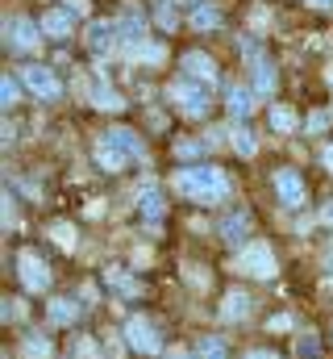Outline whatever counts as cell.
Returning <instances> with one entry per match:
<instances>
[{
  "label": "cell",
  "instance_id": "cell-1",
  "mask_svg": "<svg viewBox=\"0 0 333 359\" xmlns=\"http://www.w3.org/2000/svg\"><path fill=\"white\" fill-rule=\"evenodd\" d=\"M175 188H179L183 196L200 201V205H217V201H225V196L234 192V188H229V176H225L221 168H208V163H196V168L175 172Z\"/></svg>",
  "mask_w": 333,
  "mask_h": 359
},
{
  "label": "cell",
  "instance_id": "cell-2",
  "mask_svg": "<svg viewBox=\"0 0 333 359\" xmlns=\"http://www.w3.org/2000/svg\"><path fill=\"white\" fill-rule=\"evenodd\" d=\"M166 96L179 104L183 117H208V109H213L208 88H200V84H192V80H175V84L166 88Z\"/></svg>",
  "mask_w": 333,
  "mask_h": 359
},
{
  "label": "cell",
  "instance_id": "cell-3",
  "mask_svg": "<svg viewBox=\"0 0 333 359\" xmlns=\"http://www.w3.org/2000/svg\"><path fill=\"white\" fill-rule=\"evenodd\" d=\"M17 76H21L25 92H29V96H38V100H59V96H63V84H59V76H55L50 67L29 63V67H21Z\"/></svg>",
  "mask_w": 333,
  "mask_h": 359
},
{
  "label": "cell",
  "instance_id": "cell-4",
  "mask_svg": "<svg viewBox=\"0 0 333 359\" xmlns=\"http://www.w3.org/2000/svg\"><path fill=\"white\" fill-rule=\"evenodd\" d=\"M234 264H238V271L258 276V280H271V276H275V255H271L267 243H246V247L234 255Z\"/></svg>",
  "mask_w": 333,
  "mask_h": 359
},
{
  "label": "cell",
  "instance_id": "cell-5",
  "mask_svg": "<svg viewBox=\"0 0 333 359\" xmlns=\"http://www.w3.org/2000/svg\"><path fill=\"white\" fill-rule=\"evenodd\" d=\"M4 42H8V50L29 55V50H38V42H42V25H34L29 17H8V21H4Z\"/></svg>",
  "mask_w": 333,
  "mask_h": 359
},
{
  "label": "cell",
  "instance_id": "cell-6",
  "mask_svg": "<svg viewBox=\"0 0 333 359\" xmlns=\"http://www.w3.org/2000/svg\"><path fill=\"white\" fill-rule=\"evenodd\" d=\"M125 343H129L134 351H142V355H159V351H163V339H159L155 322L142 318V313H134V318L125 322Z\"/></svg>",
  "mask_w": 333,
  "mask_h": 359
},
{
  "label": "cell",
  "instance_id": "cell-7",
  "mask_svg": "<svg viewBox=\"0 0 333 359\" xmlns=\"http://www.w3.org/2000/svg\"><path fill=\"white\" fill-rule=\"evenodd\" d=\"M17 276H21L25 292H46V288H50V268H46V259L34 255V251H21V255H17Z\"/></svg>",
  "mask_w": 333,
  "mask_h": 359
},
{
  "label": "cell",
  "instance_id": "cell-8",
  "mask_svg": "<svg viewBox=\"0 0 333 359\" xmlns=\"http://www.w3.org/2000/svg\"><path fill=\"white\" fill-rule=\"evenodd\" d=\"M179 67H183V76H187L192 84H204V88L217 84V76H221L217 63H213V55H204V50H187V55L179 59Z\"/></svg>",
  "mask_w": 333,
  "mask_h": 359
},
{
  "label": "cell",
  "instance_id": "cell-9",
  "mask_svg": "<svg viewBox=\"0 0 333 359\" xmlns=\"http://www.w3.org/2000/svg\"><path fill=\"white\" fill-rule=\"evenodd\" d=\"M217 230H221V238H225L229 247H238V251H242V247L250 243V213H242V209H238V213L221 217V226H217Z\"/></svg>",
  "mask_w": 333,
  "mask_h": 359
},
{
  "label": "cell",
  "instance_id": "cell-10",
  "mask_svg": "<svg viewBox=\"0 0 333 359\" xmlns=\"http://www.w3.org/2000/svg\"><path fill=\"white\" fill-rule=\"evenodd\" d=\"M275 192H279L283 205H304V180H300V172H292V168L275 172Z\"/></svg>",
  "mask_w": 333,
  "mask_h": 359
},
{
  "label": "cell",
  "instance_id": "cell-11",
  "mask_svg": "<svg viewBox=\"0 0 333 359\" xmlns=\"http://www.w3.org/2000/svg\"><path fill=\"white\" fill-rule=\"evenodd\" d=\"M113 42H117V21H92V25H87V46H92L96 55H108Z\"/></svg>",
  "mask_w": 333,
  "mask_h": 359
},
{
  "label": "cell",
  "instance_id": "cell-12",
  "mask_svg": "<svg viewBox=\"0 0 333 359\" xmlns=\"http://www.w3.org/2000/svg\"><path fill=\"white\" fill-rule=\"evenodd\" d=\"M117 38H125V42H142L146 38V17L142 13H134V8H125L121 17H117Z\"/></svg>",
  "mask_w": 333,
  "mask_h": 359
},
{
  "label": "cell",
  "instance_id": "cell-13",
  "mask_svg": "<svg viewBox=\"0 0 333 359\" xmlns=\"http://www.w3.org/2000/svg\"><path fill=\"white\" fill-rule=\"evenodd\" d=\"M250 292H242V288H229L225 292V301H221V318L225 322H242V318H250Z\"/></svg>",
  "mask_w": 333,
  "mask_h": 359
},
{
  "label": "cell",
  "instance_id": "cell-14",
  "mask_svg": "<svg viewBox=\"0 0 333 359\" xmlns=\"http://www.w3.org/2000/svg\"><path fill=\"white\" fill-rule=\"evenodd\" d=\"M225 109H229V117H234V121H246L250 113H254V92H246V88H238V84H234V88L225 92Z\"/></svg>",
  "mask_w": 333,
  "mask_h": 359
},
{
  "label": "cell",
  "instance_id": "cell-15",
  "mask_svg": "<svg viewBox=\"0 0 333 359\" xmlns=\"http://www.w3.org/2000/svg\"><path fill=\"white\" fill-rule=\"evenodd\" d=\"M38 25H42L46 38H67V34H71V13H67V8H50V13H42Z\"/></svg>",
  "mask_w": 333,
  "mask_h": 359
},
{
  "label": "cell",
  "instance_id": "cell-16",
  "mask_svg": "<svg viewBox=\"0 0 333 359\" xmlns=\"http://www.w3.org/2000/svg\"><path fill=\"white\" fill-rule=\"evenodd\" d=\"M96 163H100L104 172H121V168L129 163V155H121L108 138H100V142H96Z\"/></svg>",
  "mask_w": 333,
  "mask_h": 359
},
{
  "label": "cell",
  "instance_id": "cell-17",
  "mask_svg": "<svg viewBox=\"0 0 333 359\" xmlns=\"http://www.w3.org/2000/svg\"><path fill=\"white\" fill-rule=\"evenodd\" d=\"M138 209H142L146 222H159V217H163V192H159L155 184H146V188L138 192Z\"/></svg>",
  "mask_w": 333,
  "mask_h": 359
},
{
  "label": "cell",
  "instance_id": "cell-18",
  "mask_svg": "<svg viewBox=\"0 0 333 359\" xmlns=\"http://www.w3.org/2000/svg\"><path fill=\"white\" fill-rule=\"evenodd\" d=\"M104 138H108L121 155H129V159H138V155H142V142H138V134H134V130H121V126H117V130H108Z\"/></svg>",
  "mask_w": 333,
  "mask_h": 359
},
{
  "label": "cell",
  "instance_id": "cell-19",
  "mask_svg": "<svg viewBox=\"0 0 333 359\" xmlns=\"http://www.w3.org/2000/svg\"><path fill=\"white\" fill-rule=\"evenodd\" d=\"M76 318H80V305H76V301H67V297L50 301V322H55V326H71Z\"/></svg>",
  "mask_w": 333,
  "mask_h": 359
},
{
  "label": "cell",
  "instance_id": "cell-20",
  "mask_svg": "<svg viewBox=\"0 0 333 359\" xmlns=\"http://www.w3.org/2000/svg\"><path fill=\"white\" fill-rule=\"evenodd\" d=\"M229 134H234V151H238V155H246V159H250V155L258 151V134H254L250 126H242V121H238Z\"/></svg>",
  "mask_w": 333,
  "mask_h": 359
},
{
  "label": "cell",
  "instance_id": "cell-21",
  "mask_svg": "<svg viewBox=\"0 0 333 359\" xmlns=\"http://www.w3.org/2000/svg\"><path fill=\"white\" fill-rule=\"evenodd\" d=\"M254 88L258 92H275V63H267V59H254Z\"/></svg>",
  "mask_w": 333,
  "mask_h": 359
},
{
  "label": "cell",
  "instance_id": "cell-22",
  "mask_svg": "<svg viewBox=\"0 0 333 359\" xmlns=\"http://www.w3.org/2000/svg\"><path fill=\"white\" fill-rule=\"evenodd\" d=\"M192 25L196 29H217L221 25V13L213 4H192Z\"/></svg>",
  "mask_w": 333,
  "mask_h": 359
},
{
  "label": "cell",
  "instance_id": "cell-23",
  "mask_svg": "<svg viewBox=\"0 0 333 359\" xmlns=\"http://www.w3.org/2000/svg\"><path fill=\"white\" fill-rule=\"evenodd\" d=\"M300 121H296V113L288 109V104H271V130H279V134H292Z\"/></svg>",
  "mask_w": 333,
  "mask_h": 359
},
{
  "label": "cell",
  "instance_id": "cell-24",
  "mask_svg": "<svg viewBox=\"0 0 333 359\" xmlns=\"http://www.w3.org/2000/svg\"><path fill=\"white\" fill-rule=\"evenodd\" d=\"M21 355L25 359H50V339H42V334H25V339H21Z\"/></svg>",
  "mask_w": 333,
  "mask_h": 359
},
{
  "label": "cell",
  "instance_id": "cell-25",
  "mask_svg": "<svg viewBox=\"0 0 333 359\" xmlns=\"http://www.w3.org/2000/svg\"><path fill=\"white\" fill-rule=\"evenodd\" d=\"M21 88H25V84H21V76H0V104H4V109H13V104L21 100Z\"/></svg>",
  "mask_w": 333,
  "mask_h": 359
},
{
  "label": "cell",
  "instance_id": "cell-26",
  "mask_svg": "<svg viewBox=\"0 0 333 359\" xmlns=\"http://www.w3.org/2000/svg\"><path fill=\"white\" fill-rule=\"evenodd\" d=\"M196 359H229V355H225V343L221 339H200L196 343Z\"/></svg>",
  "mask_w": 333,
  "mask_h": 359
},
{
  "label": "cell",
  "instance_id": "cell-27",
  "mask_svg": "<svg viewBox=\"0 0 333 359\" xmlns=\"http://www.w3.org/2000/svg\"><path fill=\"white\" fill-rule=\"evenodd\" d=\"M96 109H108V113H117V109H125V100L108 88V84H100V88H96Z\"/></svg>",
  "mask_w": 333,
  "mask_h": 359
},
{
  "label": "cell",
  "instance_id": "cell-28",
  "mask_svg": "<svg viewBox=\"0 0 333 359\" xmlns=\"http://www.w3.org/2000/svg\"><path fill=\"white\" fill-rule=\"evenodd\" d=\"M50 238H55L63 251H71V247H76V226H67V222H55V226H50Z\"/></svg>",
  "mask_w": 333,
  "mask_h": 359
},
{
  "label": "cell",
  "instance_id": "cell-29",
  "mask_svg": "<svg viewBox=\"0 0 333 359\" xmlns=\"http://www.w3.org/2000/svg\"><path fill=\"white\" fill-rule=\"evenodd\" d=\"M108 284H113V288H121V292H125V297H138V292H142V284H138V280H129V276H125V271H108Z\"/></svg>",
  "mask_w": 333,
  "mask_h": 359
},
{
  "label": "cell",
  "instance_id": "cell-30",
  "mask_svg": "<svg viewBox=\"0 0 333 359\" xmlns=\"http://www.w3.org/2000/svg\"><path fill=\"white\" fill-rule=\"evenodd\" d=\"M325 126H333V109H325V113H313V117L304 121V130H313V134H317V130H325Z\"/></svg>",
  "mask_w": 333,
  "mask_h": 359
},
{
  "label": "cell",
  "instance_id": "cell-31",
  "mask_svg": "<svg viewBox=\"0 0 333 359\" xmlns=\"http://www.w3.org/2000/svg\"><path fill=\"white\" fill-rule=\"evenodd\" d=\"M155 17H159V25H163V29H171V25H175V8H171V0H159Z\"/></svg>",
  "mask_w": 333,
  "mask_h": 359
},
{
  "label": "cell",
  "instance_id": "cell-32",
  "mask_svg": "<svg viewBox=\"0 0 333 359\" xmlns=\"http://www.w3.org/2000/svg\"><path fill=\"white\" fill-rule=\"evenodd\" d=\"M200 151H204L200 142H175V155H179V159H192V155H200Z\"/></svg>",
  "mask_w": 333,
  "mask_h": 359
},
{
  "label": "cell",
  "instance_id": "cell-33",
  "mask_svg": "<svg viewBox=\"0 0 333 359\" xmlns=\"http://www.w3.org/2000/svg\"><path fill=\"white\" fill-rule=\"evenodd\" d=\"M63 8H67L71 17H83V13H87V0H63Z\"/></svg>",
  "mask_w": 333,
  "mask_h": 359
},
{
  "label": "cell",
  "instance_id": "cell-34",
  "mask_svg": "<svg viewBox=\"0 0 333 359\" xmlns=\"http://www.w3.org/2000/svg\"><path fill=\"white\" fill-rule=\"evenodd\" d=\"M4 305H8V309H4V318H8V322H17V318H21V301H4Z\"/></svg>",
  "mask_w": 333,
  "mask_h": 359
},
{
  "label": "cell",
  "instance_id": "cell-35",
  "mask_svg": "<svg viewBox=\"0 0 333 359\" xmlns=\"http://www.w3.org/2000/svg\"><path fill=\"white\" fill-rule=\"evenodd\" d=\"M321 259H325V271H333V243L325 247V255H321Z\"/></svg>",
  "mask_w": 333,
  "mask_h": 359
},
{
  "label": "cell",
  "instance_id": "cell-36",
  "mask_svg": "<svg viewBox=\"0 0 333 359\" xmlns=\"http://www.w3.org/2000/svg\"><path fill=\"white\" fill-rule=\"evenodd\" d=\"M246 359H279V355H275V351H250Z\"/></svg>",
  "mask_w": 333,
  "mask_h": 359
},
{
  "label": "cell",
  "instance_id": "cell-37",
  "mask_svg": "<svg viewBox=\"0 0 333 359\" xmlns=\"http://www.w3.org/2000/svg\"><path fill=\"white\" fill-rule=\"evenodd\" d=\"M321 222H330V226H333V205H325V209H321Z\"/></svg>",
  "mask_w": 333,
  "mask_h": 359
},
{
  "label": "cell",
  "instance_id": "cell-38",
  "mask_svg": "<svg viewBox=\"0 0 333 359\" xmlns=\"http://www.w3.org/2000/svg\"><path fill=\"white\" fill-rule=\"evenodd\" d=\"M321 159H325V168H330V172H333V147H330V151H325V155H321Z\"/></svg>",
  "mask_w": 333,
  "mask_h": 359
},
{
  "label": "cell",
  "instance_id": "cell-39",
  "mask_svg": "<svg viewBox=\"0 0 333 359\" xmlns=\"http://www.w3.org/2000/svg\"><path fill=\"white\" fill-rule=\"evenodd\" d=\"M309 4H313V8H330L333 0H309Z\"/></svg>",
  "mask_w": 333,
  "mask_h": 359
}]
</instances>
